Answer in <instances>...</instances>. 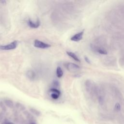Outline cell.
<instances>
[{"instance_id":"13","label":"cell","mask_w":124,"mask_h":124,"mask_svg":"<svg viewBox=\"0 0 124 124\" xmlns=\"http://www.w3.org/2000/svg\"><path fill=\"white\" fill-rule=\"evenodd\" d=\"M114 109L117 111H119L121 110V105L119 103H117L115 104L114 106Z\"/></svg>"},{"instance_id":"15","label":"cell","mask_w":124,"mask_h":124,"mask_svg":"<svg viewBox=\"0 0 124 124\" xmlns=\"http://www.w3.org/2000/svg\"><path fill=\"white\" fill-rule=\"evenodd\" d=\"M0 107L2 108V109L3 110V111H6V108L5 107V105L4 104H3V103L2 102H0Z\"/></svg>"},{"instance_id":"5","label":"cell","mask_w":124,"mask_h":124,"mask_svg":"<svg viewBox=\"0 0 124 124\" xmlns=\"http://www.w3.org/2000/svg\"><path fill=\"white\" fill-rule=\"evenodd\" d=\"M83 34H84V30L74 35L72 37H71L70 40L71 41H75V42L79 41L80 40H81L82 39Z\"/></svg>"},{"instance_id":"3","label":"cell","mask_w":124,"mask_h":124,"mask_svg":"<svg viewBox=\"0 0 124 124\" xmlns=\"http://www.w3.org/2000/svg\"><path fill=\"white\" fill-rule=\"evenodd\" d=\"M34 46L35 47L41 48V49H46L51 46V45L44 43L42 41H41L38 40H35L34 41Z\"/></svg>"},{"instance_id":"2","label":"cell","mask_w":124,"mask_h":124,"mask_svg":"<svg viewBox=\"0 0 124 124\" xmlns=\"http://www.w3.org/2000/svg\"><path fill=\"white\" fill-rule=\"evenodd\" d=\"M64 66L67 70L71 72L77 71L80 69V67L78 65L72 62H66L64 64Z\"/></svg>"},{"instance_id":"18","label":"cell","mask_w":124,"mask_h":124,"mask_svg":"<svg viewBox=\"0 0 124 124\" xmlns=\"http://www.w3.org/2000/svg\"><path fill=\"white\" fill-rule=\"evenodd\" d=\"M3 116L2 113H0V123L2 121V120L3 119Z\"/></svg>"},{"instance_id":"6","label":"cell","mask_w":124,"mask_h":124,"mask_svg":"<svg viewBox=\"0 0 124 124\" xmlns=\"http://www.w3.org/2000/svg\"><path fill=\"white\" fill-rule=\"evenodd\" d=\"M27 23L29 26H30L31 28H34V29H36L38 28L40 26V24H41L39 19H38L35 22L32 21L31 19H29L28 20Z\"/></svg>"},{"instance_id":"14","label":"cell","mask_w":124,"mask_h":124,"mask_svg":"<svg viewBox=\"0 0 124 124\" xmlns=\"http://www.w3.org/2000/svg\"><path fill=\"white\" fill-rule=\"evenodd\" d=\"M16 107L17 108H19L21 110H23L24 109H25L24 107L23 106H22V105H21L20 103H17L16 105Z\"/></svg>"},{"instance_id":"17","label":"cell","mask_w":124,"mask_h":124,"mask_svg":"<svg viewBox=\"0 0 124 124\" xmlns=\"http://www.w3.org/2000/svg\"><path fill=\"white\" fill-rule=\"evenodd\" d=\"M84 59H85V61H86L87 63H90V61L89 59L87 57L85 56V57H84Z\"/></svg>"},{"instance_id":"20","label":"cell","mask_w":124,"mask_h":124,"mask_svg":"<svg viewBox=\"0 0 124 124\" xmlns=\"http://www.w3.org/2000/svg\"><path fill=\"white\" fill-rule=\"evenodd\" d=\"M30 124H36L35 122H31L30 123Z\"/></svg>"},{"instance_id":"11","label":"cell","mask_w":124,"mask_h":124,"mask_svg":"<svg viewBox=\"0 0 124 124\" xmlns=\"http://www.w3.org/2000/svg\"><path fill=\"white\" fill-rule=\"evenodd\" d=\"M30 111H31L33 114H34V115H35V116H40V115H41V112H40L39 110H37V109H35V108H31L30 109Z\"/></svg>"},{"instance_id":"19","label":"cell","mask_w":124,"mask_h":124,"mask_svg":"<svg viewBox=\"0 0 124 124\" xmlns=\"http://www.w3.org/2000/svg\"><path fill=\"white\" fill-rule=\"evenodd\" d=\"M6 124H14L10 122H6Z\"/></svg>"},{"instance_id":"16","label":"cell","mask_w":124,"mask_h":124,"mask_svg":"<svg viewBox=\"0 0 124 124\" xmlns=\"http://www.w3.org/2000/svg\"><path fill=\"white\" fill-rule=\"evenodd\" d=\"M53 84L54 86L59 87V82L58 81H54L53 82Z\"/></svg>"},{"instance_id":"4","label":"cell","mask_w":124,"mask_h":124,"mask_svg":"<svg viewBox=\"0 0 124 124\" xmlns=\"http://www.w3.org/2000/svg\"><path fill=\"white\" fill-rule=\"evenodd\" d=\"M50 97L53 99H57L61 95V92L58 89L55 88H52L49 90Z\"/></svg>"},{"instance_id":"9","label":"cell","mask_w":124,"mask_h":124,"mask_svg":"<svg viewBox=\"0 0 124 124\" xmlns=\"http://www.w3.org/2000/svg\"><path fill=\"white\" fill-rule=\"evenodd\" d=\"M4 104L9 108H13L14 107L13 102L10 99H5L4 100Z\"/></svg>"},{"instance_id":"7","label":"cell","mask_w":124,"mask_h":124,"mask_svg":"<svg viewBox=\"0 0 124 124\" xmlns=\"http://www.w3.org/2000/svg\"><path fill=\"white\" fill-rule=\"evenodd\" d=\"M26 76L31 80H34L36 78V73L32 70H29L26 73Z\"/></svg>"},{"instance_id":"10","label":"cell","mask_w":124,"mask_h":124,"mask_svg":"<svg viewBox=\"0 0 124 124\" xmlns=\"http://www.w3.org/2000/svg\"><path fill=\"white\" fill-rule=\"evenodd\" d=\"M63 75V72L61 67L58 66L56 69V76L58 78H61Z\"/></svg>"},{"instance_id":"12","label":"cell","mask_w":124,"mask_h":124,"mask_svg":"<svg viewBox=\"0 0 124 124\" xmlns=\"http://www.w3.org/2000/svg\"><path fill=\"white\" fill-rule=\"evenodd\" d=\"M96 51L98 53H99L100 54H102V55H107L108 54L107 50H106L104 49L101 48H98L96 49Z\"/></svg>"},{"instance_id":"8","label":"cell","mask_w":124,"mask_h":124,"mask_svg":"<svg viewBox=\"0 0 124 124\" xmlns=\"http://www.w3.org/2000/svg\"><path fill=\"white\" fill-rule=\"evenodd\" d=\"M66 53L69 56L71 57L73 59H74L76 62H80L79 59L76 55V54L75 53H74L73 52H70V51H66Z\"/></svg>"},{"instance_id":"1","label":"cell","mask_w":124,"mask_h":124,"mask_svg":"<svg viewBox=\"0 0 124 124\" xmlns=\"http://www.w3.org/2000/svg\"><path fill=\"white\" fill-rule=\"evenodd\" d=\"M18 42L17 41H14L11 42L10 44L6 45H0V50H9L15 49L17 46Z\"/></svg>"}]
</instances>
